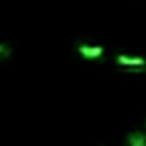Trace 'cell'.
Wrapping results in <instances>:
<instances>
[{
    "label": "cell",
    "instance_id": "3",
    "mask_svg": "<svg viewBox=\"0 0 146 146\" xmlns=\"http://www.w3.org/2000/svg\"><path fill=\"white\" fill-rule=\"evenodd\" d=\"M126 146H146V132L134 130L126 136Z\"/></svg>",
    "mask_w": 146,
    "mask_h": 146
},
{
    "label": "cell",
    "instance_id": "4",
    "mask_svg": "<svg viewBox=\"0 0 146 146\" xmlns=\"http://www.w3.org/2000/svg\"><path fill=\"white\" fill-rule=\"evenodd\" d=\"M12 56V48L4 42H0V58H10Z\"/></svg>",
    "mask_w": 146,
    "mask_h": 146
},
{
    "label": "cell",
    "instance_id": "1",
    "mask_svg": "<svg viewBox=\"0 0 146 146\" xmlns=\"http://www.w3.org/2000/svg\"><path fill=\"white\" fill-rule=\"evenodd\" d=\"M116 64L126 72H146V58L142 56H130V54H118Z\"/></svg>",
    "mask_w": 146,
    "mask_h": 146
},
{
    "label": "cell",
    "instance_id": "2",
    "mask_svg": "<svg viewBox=\"0 0 146 146\" xmlns=\"http://www.w3.org/2000/svg\"><path fill=\"white\" fill-rule=\"evenodd\" d=\"M76 52H78V56H82L86 60H98L104 56V46H100V44H78Z\"/></svg>",
    "mask_w": 146,
    "mask_h": 146
}]
</instances>
